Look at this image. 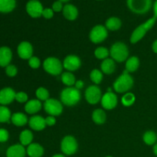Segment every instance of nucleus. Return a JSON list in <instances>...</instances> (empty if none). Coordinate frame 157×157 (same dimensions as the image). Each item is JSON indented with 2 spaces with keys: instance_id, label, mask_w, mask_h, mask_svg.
I'll list each match as a JSON object with an SVG mask.
<instances>
[{
  "instance_id": "obj_49",
  "label": "nucleus",
  "mask_w": 157,
  "mask_h": 157,
  "mask_svg": "<svg viewBox=\"0 0 157 157\" xmlns=\"http://www.w3.org/2000/svg\"><path fill=\"white\" fill-rule=\"evenodd\" d=\"M106 157H113V156H106Z\"/></svg>"
},
{
  "instance_id": "obj_47",
  "label": "nucleus",
  "mask_w": 157,
  "mask_h": 157,
  "mask_svg": "<svg viewBox=\"0 0 157 157\" xmlns=\"http://www.w3.org/2000/svg\"><path fill=\"white\" fill-rule=\"evenodd\" d=\"M52 157H65V156L63 154H55V155H54Z\"/></svg>"
},
{
  "instance_id": "obj_24",
  "label": "nucleus",
  "mask_w": 157,
  "mask_h": 157,
  "mask_svg": "<svg viewBox=\"0 0 157 157\" xmlns=\"http://www.w3.org/2000/svg\"><path fill=\"white\" fill-rule=\"evenodd\" d=\"M122 25V21L117 17H110L107 18L105 22V27L107 28V30L114 32V31L119 30Z\"/></svg>"
},
{
  "instance_id": "obj_44",
  "label": "nucleus",
  "mask_w": 157,
  "mask_h": 157,
  "mask_svg": "<svg viewBox=\"0 0 157 157\" xmlns=\"http://www.w3.org/2000/svg\"><path fill=\"white\" fill-rule=\"evenodd\" d=\"M153 12H154V16L157 18V0H156V2H154L153 6Z\"/></svg>"
},
{
  "instance_id": "obj_43",
  "label": "nucleus",
  "mask_w": 157,
  "mask_h": 157,
  "mask_svg": "<svg viewBox=\"0 0 157 157\" xmlns=\"http://www.w3.org/2000/svg\"><path fill=\"white\" fill-rule=\"evenodd\" d=\"M84 81H81V80H79V81H76V83H75V87L80 90L81 89H82L83 87H84Z\"/></svg>"
},
{
  "instance_id": "obj_21",
  "label": "nucleus",
  "mask_w": 157,
  "mask_h": 157,
  "mask_svg": "<svg viewBox=\"0 0 157 157\" xmlns=\"http://www.w3.org/2000/svg\"><path fill=\"white\" fill-rule=\"evenodd\" d=\"M26 153L29 157H41L44 155V148L37 143H32L28 146Z\"/></svg>"
},
{
  "instance_id": "obj_19",
  "label": "nucleus",
  "mask_w": 157,
  "mask_h": 157,
  "mask_svg": "<svg viewBox=\"0 0 157 157\" xmlns=\"http://www.w3.org/2000/svg\"><path fill=\"white\" fill-rule=\"evenodd\" d=\"M63 15L68 21H75L78 16V9L72 4H66L63 8Z\"/></svg>"
},
{
  "instance_id": "obj_4",
  "label": "nucleus",
  "mask_w": 157,
  "mask_h": 157,
  "mask_svg": "<svg viewBox=\"0 0 157 157\" xmlns=\"http://www.w3.org/2000/svg\"><path fill=\"white\" fill-rule=\"evenodd\" d=\"M110 58L115 62H124L128 59L129 49L125 43L117 41L112 44L110 49Z\"/></svg>"
},
{
  "instance_id": "obj_46",
  "label": "nucleus",
  "mask_w": 157,
  "mask_h": 157,
  "mask_svg": "<svg viewBox=\"0 0 157 157\" xmlns=\"http://www.w3.org/2000/svg\"><path fill=\"white\" fill-rule=\"evenodd\" d=\"M153 153L156 156H157V144H155L154 147H153Z\"/></svg>"
},
{
  "instance_id": "obj_14",
  "label": "nucleus",
  "mask_w": 157,
  "mask_h": 157,
  "mask_svg": "<svg viewBox=\"0 0 157 157\" xmlns=\"http://www.w3.org/2000/svg\"><path fill=\"white\" fill-rule=\"evenodd\" d=\"M18 57L23 60H29L33 56V47L29 41H23L17 47Z\"/></svg>"
},
{
  "instance_id": "obj_31",
  "label": "nucleus",
  "mask_w": 157,
  "mask_h": 157,
  "mask_svg": "<svg viewBox=\"0 0 157 157\" xmlns=\"http://www.w3.org/2000/svg\"><path fill=\"white\" fill-rule=\"evenodd\" d=\"M136 101V96L131 92H127L124 94L121 98V102L124 107H130Z\"/></svg>"
},
{
  "instance_id": "obj_23",
  "label": "nucleus",
  "mask_w": 157,
  "mask_h": 157,
  "mask_svg": "<svg viewBox=\"0 0 157 157\" xmlns=\"http://www.w3.org/2000/svg\"><path fill=\"white\" fill-rule=\"evenodd\" d=\"M11 122L16 127H23L27 123H29V119L25 113L17 112V113H14L13 114H12Z\"/></svg>"
},
{
  "instance_id": "obj_36",
  "label": "nucleus",
  "mask_w": 157,
  "mask_h": 157,
  "mask_svg": "<svg viewBox=\"0 0 157 157\" xmlns=\"http://www.w3.org/2000/svg\"><path fill=\"white\" fill-rule=\"evenodd\" d=\"M28 63L31 68L32 69H38L41 66V61L38 57L32 56V58L28 60Z\"/></svg>"
},
{
  "instance_id": "obj_16",
  "label": "nucleus",
  "mask_w": 157,
  "mask_h": 157,
  "mask_svg": "<svg viewBox=\"0 0 157 157\" xmlns=\"http://www.w3.org/2000/svg\"><path fill=\"white\" fill-rule=\"evenodd\" d=\"M29 125L31 129L35 131H41L46 127L45 118L39 115H34L29 120Z\"/></svg>"
},
{
  "instance_id": "obj_45",
  "label": "nucleus",
  "mask_w": 157,
  "mask_h": 157,
  "mask_svg": "<svg viewBox=\"0 0 157 157\" xmlns=\"http://www.w3.org/2000/svg\"><path fill=\"white\" fill-rule=\"evenodd\" d=\"M152 49H153V52L157 54V39L156 41H154V42L153 43V45H152Z\"/></svg>"
},
{
  "instance_id": "obj_26",
  "label": "nucleus",
  "mask_w": 157,
  "mask_h": 157,
  "mask_svg": "<svg viewBox=\"0 0 157 157\" xmlns=\"http://www.w3.org/2000/svg\"><path fill=\"white\" fill-rule=\"evenodd\" d=\"M92 120L98 125L104 124L106 122V120H107L105 111L101 108L94 110L92 113Z\"/></svg>"
},
{
  "instance_id": "obj_50",
  "label": "nucleus",
  "mask_w": 157,
  "mask_h": 157,
  "mask_svg": "<svg viewBox=\"0 0 157 157\" xmlns=\"http://www.w3.org/2000/svg\"><path fill=\"white\" fill-rule=\"evenodd\" d=\"M97 1H101V0H97Z\"/></svg>"
},
{
  "instance_id": "obj_20",
  "label": "nucleus",
  "mask_w": 157,
  "mask_h": 157,
  "mask_svg": "<svg viewBox=\"0 0 157 157\" xmlns=\"http://www.w3.org/2000/svg\"><path fill=\"white\" fill-rule=\"evenodd\" d=\"M42 107L41 101L38 99H32L28 101L25 105V110L29 114H35L41 110Z\"/></svg>"
},
{
  "instance_id": "obj_41",
  "label": "nucleus",
  "mask_w": 157,
  "mask_h": 157,
  "mask_svg": "<svg viewBox=\"0 0 157 157\" xmlns=\"http://www.w3.org/2000/svg\"><path fill=\"white\" fill-rule=\"evenodd\" d=\"M63 2H61V1L58 0V1H55V2L52 4V10L55 12H60L63 10V8H64V6L62 4Z\"/></svg>"
},
{
  "instance_id": "obj_5",
  "label": "nucleus",
  "mask_w": 157,
  "mask_h": 157,
  "mask_svg": "<svg viewBox=\"0 0 157 157\" xmlns=\"http://www.w3.org/2000/svg\"><path fill=\"white\" fill-rule=\"evenodd\" d=\"M127 6L133 13L144 15L151 9L152 0H127Z\"/></svg>"
},
{
  "instance_id": "obj_6",
  "label": "nucleus",
  "mask_w": 157,
  "mask_h": 157,
  "mask_svg": "<svg viewBox=\"0 0 157 157\" xmlns=\"http://www.w3.org/2000/svg\"><path fill=\"white\" fill-rule=\"evenodd\" d=\"M43 68L49 75L58 76L62 73L64 67L62 62L58 58L55 57H49L46 58L43 62Z\"/></svg>"
},
{
  "instance_id": "obj_25",
  "label": "nucleus",
  "mask_w": 157,
  "mask_h": 157,
  "mask_svg": "<svg viewBox=\"0 0 157 157\" xmlns=\"http://www.w3.org/2000/svg\"><path fill=\"white\" fill-rule=\"evenodd\" d=\"M16 7V0H0V13H10Z\"/></svg>"
},
{
  "instance_id": "obj_15",
  "label": "nucleus",
  "mask_w": 157,
  "mask_h": 157,
  "mask_svg": "<svg viewBox=\"0 0 157 157\" xmlns=\"http://www.w3.org/2000/svg\"><path fill=\"white\" fill-rule=\"evenodd\" d=\"M16 92L12 87H4L0 90V105L7 106L15 100Z\"/></svg>"
},
{
  "instance_id": "obj_32",
  "label": "nucleus",
  "mask_w": 157,
  "mask_h": 157,
  "mask_svg": "<svg viewBox=\"0 0 157 157\" xmlns=\"http://www.w3.org/2000/svg\"><path fill=\"white\" fill-rule=\"evenodd\" d=\"M90 79L95 85L100 84L103 80V72L98 69H94L90 74Z\"/></svg>"
},
{
  "instance_id": "obj_22",
  "label": "nucleus",
  "mask_w": 157,
  "mask_h": 157,
  "mask_svg": "<svg viewBox=\"0 0 157 157\" xmlns=\"http://www.w3.org/2000/svg\"><path fill=\"white\" fill-rule=\"evenodd\" d=\"M101 71L105 75H112L116 69L115 61L111 58L103 60L101 64Z\"/></svg>"
},
{
  "instance_id": "obj_39",
  "label": "nucleus",
  "mask_w": 157,
  "mask_h": 157,
  "mask_svg": "<svg viewBox=\"0 0 157 157\" xmlns=\"http://www.w3.org/2000/svg\"><path fill=\"white\" fill-rule=\"evenodd\" d=\"M9 138V133L4 128H0V143L7 142Z\"/></svg>"
},
{
  "instance_id": "obj_38",
  "label": "nucleus",
  "mask_w": 157,
  "mask_h": 157,
  "mask_svg": "<svg viewBox=\"0 0 157 157\" xmlns=\"http://www.w3.org/2000/svg\"><path fill=\"white\" fill-rule=\"evenodd\" d=\"M28 99H29L28 94L24 91L17 92L16 94H15V101L18 103H21V104L27 103L29 101Z\"/></svg>"
},
{
  "instance_id": "obj_12",
  "label": "nucleus",
  "mask_w": 157,
  "mask_h": 157,
  "mask_svg": "<svg viewBox=\"0 0 157 157\" xmlns=\"http://www.w3.org/2000/svg\"><path fill=\"white\" fill-rule=\"evenodd\" d=\"M101 103L102 107L105 110H113L117 105V96L113 91H107L101 98Z\"/></svg>"
},
{
  "instance_id": "obj_1",
  "label": "nucleus",
  "mask_w": 157,
  "mask_h": 157,
  "mask_svg": "<svg viewBox=\"0 0 157 157\" xmlns=\"http://www.w3.org/2000/svg\"><path fill=\"white\" fill-rule=\"evenodd\" d=\"M133 78L129 74L127 71H124V73L120 75L113 84V88L114 91L119 94H125L129 92V90L133 87Z\"/></svg>"
},
{
  "instance_id": "obj_8",
  "label": "nucleus",
  "mask_w": 157,
  "mask_h": 157,
  "mask_svg": "<svg viewBox=\"0 0 157 157\" xmlns=\"http://www.w3.org/2000/svg\"><path fill=\"white\" fill-rule=\"evenodd\" d=\"M108 36V30L103 25H97L90 30L89 38L94 44H100Z\"/></svg>"
},
{
  "instance_id": "obj_27",
  "label": "nucleus",
  "mask_w": 157,
  "mask_h": 157,
  "mask_svg": "<svg viewBox=\"0 0 157 157\" xmlns=\"http://www.w3.org/2000/svg\"><path fill=\"white\" fill-rule=\"evenodd\" d=\"M140 67V59L136 56H132L130 58H128V59L126 61L125 67L126 71L131 73L134 72L139 68Z\"/></svg>"
},
{
  "instance_id": "obj_42",
  "label": "nucleus",
  "mask_w": 157,
  "mask_h": 157,
  "mask_svg": "<svg viewBox=\"0 0 157 157\" xmlns=\"http://www.w3.org/2000/svg\"><path fill=\"white\" fill-rule=\"evenodd\" d=\"M45 123L46 125L48 126V127H52V126H54L55 124H56V118L54 116H48L47 117L45 118Z\"/></svg>"
},
{
  "instance_id": "obj_40",
  "label": "nucleus",
  "mask_w": 157,
  "mask_h": 157,
  "mask_svg": "<svg viewBox=\"0 0 157 157\" xmlns=\"http://www.w3.org/2000/svg\"><path fill=\"white\" fill-rule=\"evenodd\" d=\"M54 12H55L52 10V8H45L42 12V16L45 19H51V18H53Z\"/></svg>"
},
{
  "instance_id": "obj_29",
  "label": "nucleus",
  "mask_w": 157,
  "mask_h": 157,
  "mask_svg": "<svg viewBox=\"0 0 157 157\" xmlns=\"http://www.w3.org/2000/svg\"><path fill=\"white\" fill-rule=\"evenodd\" d=\"M61 80L63 84L67 87H73L76 83V78L74 74L70 71H66L61 74Z\"/></svg>"
},
{
  "instance_id": "obj_7",
  "label": "nucleus",
  "mask_w": 157,
  "mask_h": 157,
  "mask_svg": "<svg viewBox=\"0 0 157 157\" xmlns=\"http://www.w3.org/2000/svg\"><path fill=\"white\" fill-rule=\"evenodd\" d=\"M78 141L73 136L67 135L64 136L61 140V150L64 155L71 156L78 151Z\"/></svg>"
},
{
  "instance_id": "obj_9",
  "label": "nucleus",
  "mask_w": 157,
  "mask_h": 157,
  "mask_svg": "<svg viewBox=\"0 0 157 157\" xmlns=\"http://www.w3.org/2000/svg\"><path fill=\"white\" fill-rule=\"evenodd\" d=\"M43 107L44 111L50 116L58 117L63 112V104L60 101L54 98H49L44 101Z\"/></svg>"
},
{
  "instance_id": "obj_3",
  "label": "nucleus",
  "mask_w": 157,
  "mask_h": 157,
  "mask_svg": "<svg viewBox=\"0 0 157 157\" xmlns=\"http://www.w3.org/2000/svg\"><path fill=\"white\" fill-rule=\"evenodd\" d=\"M156 19L157 18L153 16L152 17V18H150V19L147 20V21H146L145 22L142 23V24L140 25L139 26H137V27L133 30L131 35H130V42H131L132 44H136L138 41H140L141 39H143L144 37L145 36L146 34L154 26L155 23H156Z\"/></svg>"
},
{
  "instance_id": "obj_28",
  "label": "nucleus",
  "mask_w": 157,
  "mask_h": 157,
  "mask_svg": "<svg viewBox=\"0 0 157 157\" xmlns=\"http://www.w3.org/2000/svg\"><path fill=\"white\" fill-rule=\"evenodd\" d=\"M33 133L30 130H24L20 133L19 135V141L20 144L25 147V146L30 145L32 144L33 140Z\"/></svg>"
},
{
  "instance_id": "obj_17",
  "label": "nucleus",
  "mask_w": 157,
  "mask_h": 157,
  "mask_svg": "<svg viewBox=\"0 0 157 157\" xmlns=\"http://www.w3.org/2000/svg\"><path fill=\"white\" fill-rule=\"evenodd\" d=\"M12 59V52L7 46L0 47V67H6L11 64Z\"/></svg>"
},
{
  "instance_id": "obj_30",
  "label": "nucleus",
  "mask_w": 157,
  "mask_h": 157,
  "mask_svg": "<svg viewBox=\"0 0 157 157\" xmlns=\"http://www.w3.org/2000/svg\"><path fill=\"white\" fill-rule=\"evenodd\" d=\"M12 113L7 106L0 105V124L9 123L11 121Z\"/></svg>"
},
{
  "instance_id": "obj_10",
  "label": "nucleus",
  "mask_w": 157,
  "mask_h": 157,
  "mask_svg": "<svg viewBox=\"0 0 157 157\" xmlns=\"http://www.w3.org/2000/svg\"><path fill=\"white\" fill-rule=\"evenodd\" d=\"M101 90L98 85H90L87 87L85 90V99L87 103L95 105L100 102L102 98Z\"/></svg>"
},
{
  "instance_id": "obj_35",
  "label": "nucleus",
  "mask_w": 157,
  "mask_h": 157,
  "mask_svg": "<svg viewBox=\"0 0 157 157\" xmlns=\"http://www.w3.org/2000/svg\"><path fill=\"white\" fill-rule=\"evenodd\" d=\"M35 95H36L37 99L39 100L40 101H46L49 99V91L44 87H38L35 91Z\"/></svg>"
},
{
  "instance_id": "obj_48",
  "label": "nucleus",
  "mask_w": 157,
  "mask_h": 157,
  "mask_svg": "<svg viewBox=\"0 0 157 157\" xmlns=\"http://www.w3.org/2000/svg\"><path fill=\"white\" fill-rule=\"evenodd\" d=\"M59 1H61V2H69L70 0H59Z\"/></svg>"
},
{
  "instance_id": "obj_37",
  "label": "nucleus",
  "mask_w": 157,
  "mask_h": 157,
  "mask_svg": "<svg viewBox=\"0 0 157 157\" xmlns=\"http://www.w3.org/2000/svg\"><path fill=\"white\" fill-rule=\"evenodd\" d=\"M5 68H6V74L8 77L13 78V77L16 76L17 74H18V68L14 64H10Z\"/></svg>"
},
{
  "instance_id": "obj_33",
  "label": "nucleus",
  "mask_w": 157,
  "mask_h": 157,
  "mask_svg": "<svg viewBox=\"0 0 157 157\" xmlns=\"http://www.w3.org/2000/svg\"><path fill=\"white\" fill-rule=\"evenodd\" d=\"M110 55V51L106 47H98L94 51V56L98 59L105 60L108 58Z\"/></svg>"
},
{
  "instance_id": "obj_11",
  "label": "nucleus",
  "mask_w": 157,
  "mask_h": 157,
  "mask_svg": "<svg viewBox=\"0 0 157 157\" xmlns=\"http://www.w3.org/2000/svg\"><path fill=\"white\" fill-rule=\"evenodd\" d=\"M25 9L29 16L33 18H38L42 16L44 8L38 0H29L26 4Z\"/></svg>"
},
{
  "instance_id": "obj_2",
  "label": "nucleus",
  "mask_w": 157,
  "mask_h": 157,
  "mask_svg": "<svg viewBox=\"0 0 157 157\" xmlns=\"http://www.w3.org/2000/svg\"><path fill=\"white\" fill-rule=\"evenodd\" d=\"M60 98L63 104L72 107L78 104L81 101V92L75 87H67L61 92Z\"/></svg>"
},
{
  "instance_id": "obj_34",
  "label": "nucleus",
  "mask_w": 157,
  "mask_h": 157,
  "mask_svg": "<svg viewBox=\"0 0 157 157\" xmlns=\"http://www.w3.org/2000/svg\"><path fill=\"white\" fill-rule=\"evenodd\" d=\"M144 142L149 146L153 145L156 144L157 140V136L153 131H147L143 136Z\"/></svg>"
},
{
  "instance_id": "obj_18",
  "label": "nucleus",
  "mask_w": 157,
  "mask_h": 157,
  "mask_svg": "<svg viewBox=\"0 0 157 157\" xmlns=\"http://www.w3.org/2000/svg\"><path fill=\"white\" fill-rule=\"evenodd\" d=\"M26 154L25 148L21 144H14L6 150V157H25Z\"/></svg>"
},
{
  "instance_id": "obj_13",
  "label": "nucleus",
  "mask_w": 157,
  "mask_h": 157,
  "mask_svg": "<svg viewBox=\"0 0 157 157\" xmlns=\"http://www.w3.org/2000/svg\"><path fill=\"white\" fill-rule=\"evenodd\" d=\"M63 67L67 71H75L81 66V58L75 55H69L66 57L62 62Z\"/></svg>"
}]
</instances>
